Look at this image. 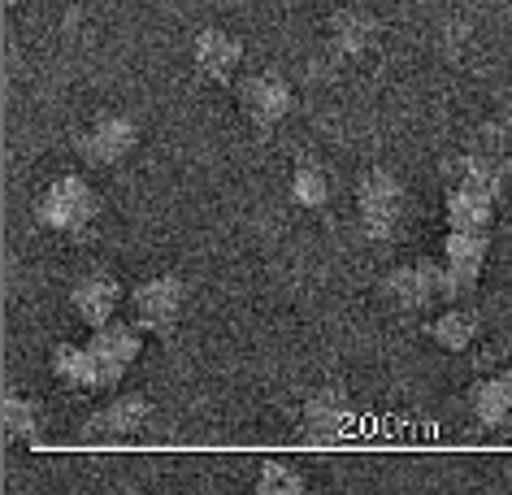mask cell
<instances>
[{
  "mask_svg": "<svg viewBox=\"0 0 512 495\" xmlns=\"http://www.w3.org/2000/svg\"><path fill=\"white\" fill-rule=\"evenodd\" d=\"M504 183L495 157H465L456 165V183L447 192V226L452 231H491L495 222V196Z\"/></svg>",
  "mask_w": 512,
  "mask_h": 495,
  "instance_id": "cell-1",
  "label": "cell"
},
{
  "mask_svg": "<svg viewBox=\"0 0 512 495\" xmlns=\"http://www.w3.org/2000/svg\"><path fill=\"white\" fill-rule=\"evenodd\" d=\"M96 187L79 179V174H61V179L48 187L35 205V218H40L44 231H61V235H79L96 222Z\"/></svg>",
  "mask_w": 512,
  "mask_h": 495,
  "instance_id": "cell-2",
  "label": "cell"
},
{
  "mask_svg": "<svg viewBox=\"0 0 512 495\" xmlns=\"http://www.w3.org/2000/svg\"><path fill=\"white\" fill-rule=\"evenodd\" d=\"M356 209H361L365 235L387 244L404 222V183L387 170H365L356 183Z\"/></svg>",
  "mask_w": 512,
  "mask_h": 495,
  "instance_id": "cell-3",
  "label": "cell"
},
{
  "mask_svg": "<svg viewBox=\"0 0 512 495\" xmlns=\"http://www.w3.org/2000/svg\"><path fill=\"white\" fill-rule=\"evenodd\" d=\"M486 248H491V235L482 231H447L443 239V300H465L482 278L486 265Z\"/></svg>",
  "mask_w": 512,
  "mask_h": 495,
  "instance_id": "cell-4",
  "label": "cell"
},
{
  "mask_svg": "<svg viewBox=\"0 0 512 495\" xmlns=\"http://www.w3.org/2000/svg\"><path fill=\"white\" fill-rule=\"evenodd\" d=\"M183 300H187V287H183V278H178V274L148 278V283H139L135 296H131L135 326L152 330V335H165V330L178 322V313H183Z\"/></svg>",
  "mask_w": 512,
  "mask_h": 495,
  "instance_id": "cell-5",
  "label": "cell"
},
{
  "mask_svg": "<svg viewBox=\"0 0 512 495\" xmlns=\"http://www.w3.org/2000/svg\"><path fill=\"white\" fill-rule=\"evenodd\" d=\"M135 139H139V126L126 118V113H105V118H96L79 135V157L87 165H96V170H109V165H118L122 157H131Z\"/></svg>",
  "mask_w": 512,
  "mask_h": 495,
  "instance_id": "cell-6",
  "label": "cell"
},
{
  "mask_svg": "<svg viewBox=\"0 0 512 495\" xmlns=\"http://www.w3.org/2000/svg\"><path fill=\"white\" fill-rule=\"evenodd\" d=\"M300 426H304V439L309 443H343L356 430V413H352V404L343 391L322 387L304 400Z\"/></svg>",
  "mask_w": 512,
  "mask_h": 495,
  "instance_id": "cell-7",
  "label": "cell"
},
{
  "mask_svg": "<svg viewBox=\"0 0 512 495\" xmlns=\"http://www.w3.org/2000/svg\"><path fill=\"white\" fill-rule=\"evenodd\" d=\"M87 348H92V357H96L100 387H113V383H122V374L131 370L135 357L144 352V335H139V326L109 322V326H100L96 335L87 339Z\"/></svg>",
  "mask_w": 512,
  "mask_h": 495,
  "instance_id": "cell-8",
  "label": "cell"
},
{
  "mask_svg": "<svg viewBox=\"0 0 512 495\" xmlns=\"http://www.w3.org/2000/svg\"><path fill=\"white\" fill-rule=\"evenodd\" d=\"M296 105V92H291V83L283 74H252V79H243L239 87V109L243 118L252 126H261V131H270L278 126Z\"/></svg>",
  "mask_w": 512,
  "mask_h": 495,
  "instance_id": "cell-9",
  "label": "cell"
},
{
  "mask_svg": "<svg viewBox=\"0 0 512 495\" xmlns=\"http://www.w3.org/2000/svg\"><path fill=\"white\" fill-rule=\"evenodd\" d=\"M382 291H387V300L395 304V309H404V313L430 309V304L443 296V265H434V261H408V265H400V270L387 274Z\"/></svg>",
  "mask_w": 512,
  "mask_h": 495,
  "instance_id": "cell-10",
  "label": "cell"
},
{
  "mask_svg": "<svg viewBox=\"0 0 512 495\" xmlns=\"http://www.w3.org/2000/svg\"><path fill=\"white\" fill-rule=\"evenodd\" d=\"M148 417H152L148 396H135V391H126V396H113L109 404H100V409L87 417L83 439H96V443L131 439V435H139V430L148 426Z\"/></svg>",
  "mask_w": 512,
  "mask_h": 495,
  "instance_id": "cell-11",
  "label": "cell"
},
{
  "mask_svg": "<svg viewBox=\"0 0 512 495\" xmlns=\"http://www.w3.org/2000/svg\"><path fill=\"white\" fill-rule=\"evenodd\" d=\"M70 304H74V313H79L83 326L100 330V326L113 322V313H118V304H122V283H118L113 274H100V270H96V274H87V278H79V283H74Z\"/></svg>",
  "mask_w": 512,
  "mask_h": 495,
  "instance_id": "cell-12",
  "label": "cell"
},
{
  "mask_svg": "<svg viewBox=\"0 0 512 495\" xmlns=\"http://www.w3.org/2000/svg\"><path fill=\"white\" fill-rule=\"evenodd\" d=\"M191 61H196L200 79L226 83L230 74L239 70V61H243V44L230 31H222V27H204L196 35V44H191Z\"/></svg>",
  "mask_w": 512,
  "mask_h": 495,
  "instance_id": "cell-13",
  "label": "cell"
},
{
  "mask_svg": "<svg viewBox=\"0 0 512 495\" xmlns=\"http://www.w3.org/2000/svg\"><path fill=\"white\" fill-rule=\"evenodd\" d=\"M469 413H473V422L486 426V430L508 426L512 422V370L473 383V391H469Z\"/></svg>",
  "mask_w": 512,
  "mask_h": 495,
  "instance_id": "cell-14",
  "label": "cell"
},
{
  "mask_svg": "<svg viewBox=\"0 0 512 495\" xmlns=\"http://www.w3.org/2000/svg\"><path fill=\"white\" fill-rule=\"evenodd\" d=\"M326 35H330V48H335L339 57L356 61V57H365L369 48H374L378 22H374V14H365V9H339V14L330 18Z\"/></svg>",
  "mask_w": 512,
  "mask_h": 495,
  "instance_id": "cell-15",
  "label": "cell"
},
{
  "mask_svg": "<svg viewBox=\"0 0 512 495\" xmlns=\"http://www.w3.org/2000/svg\"><path fill=\"white\" fill-rule=\"evenodd\" d=\"M426 335H430L443 352H469L473 339L482 335V317L473 313L469 304H452V309H443L439 317H434Z\"/></svg>",
  "mask_w": 512,
  "mask_h": 495,
  "instance_id": "cell-16",
  "label": "cell"
},
{
  "mask_svg": "<svg viewBox=\"0 0 512 495\" xmlns=\"http://www.w3.org/2000/svg\"><path fill=\"white\" fill-rule=\"evenodd\" d=\"M53 374L57 383H66L70 391H96L100 387V370L87 344H57L53 348Z\"/></svg>",
  "mask_w": 512,
  "mask_h": 495,
  "instance_id": "cell-17",
  "label": "cell"
},
{
  "mask_svg": "<svg viewBox=\"0 0 512 495\" xmlns=\"http://www.w3.org/2000/svg\"><path fill=\"white\" fill-rule=\"evenodd\" d=\"M291 200H296L300 209H322L326 205L330 200V179H326L322 165H313V161L296 165V174H291Z\"/></svg>",
  "mask_w": 512,
  "mask_h": 495,
  "instance_id": "cell-18",
  "label": "cell"
},
{
  "mask_svg": "<svg viewBox=\"0 0 512 495\" xmlns=\"http://www.w3.org/2000/svg\"><path fill=\"white\" fill-rule=\"evenodd\" d=\"M0 417H5V435L9 439L31 443L35 435H40V404L27 400V396H5V409H0Z\"/></svg>",
  "mask_w": 512,
  "mask_h": 495,
  "instance_id": "cell-19",
  "label": "cell"
},
{
  "mask_svg": "<svg viewBox=\"0 0 512 495\" xmlns=\"http://www.w3.org/2000/svg\"><path fill=\"white\" fill-rule=\"evenodd\" d=\"M304 478L283 461H261V478H256V495H300Z\"/></svg>",
  "mask_w": 512,
  "mask_h": 495,
  "instance_id": "cell-20",
  "label": "cell"
},
{
  "mask_svg": "<svg viewBox=\"0 0 512 495\" xmlns=\"http://www.w3.org/2000/svg\"><path fill=\"white\" fill-rule=\"evenodd\" d=\"M5 5H14V0H5Z\"/></svg>",
  "mask_w": 512,
  "mask_h": 495,
  "instance_id": "cell-21",
  "label": "cell"
}]
</instances>
